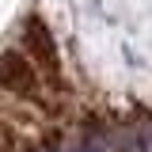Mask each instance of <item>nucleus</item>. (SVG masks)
<instances>
[{"label": "nucleus", "instance_id": "20e7f679", "mask_svg": "<svg viewBox=\"0 0 152 152\" xmlns=\"http://www.w3.org/2000/svg\"><path fill=\"white\" fill-rule=\"evenodd\" d=\"M65 152H69V148H65Z\"/></svg>", "mask_w": 152, "mask_h": 152}, {"label": "nucleus", "instance_id": "7ed1b4c3", "mask_svg": "<svg viewBox=\"0 0 152 152\" xmlns=\"http://www.w3.org/2000/svg\"><path fill=\"white\" fill-rule=\"evenodd\" d=\"M0 152H19V133L8 122V114H0Z\"/></svg>", "mask_w": 152, "mask_h": 152}, {"label": "nucleus", "instance_id": "f257e3e1", "mask_svg": "<svg viewBox=\"0 0 152 152\" xmlns=\"http://www.w3.org/2000/svg\"><path fill=\"white\" fill-rule=\"evenodd\" d=\"M38 88H42V72L27 57V50H4L0 53V91H8L12 99H38Z\"/></svg>", "mask_w": 152, "mask_h": 152}, {"label": "nucleus", "instance_id": "f03ea898", "mask_svg": "<svg viewBox=\"0 0 152 152\" xmlns=\"http://www.w3.org/2000/svg\"><path fill=\"white\" fill-rule=\"evenodd\" d=\"M23 50H27V57L38 65V72L57 88V84H61V53H57L53 31H50L38 15H31L27 23H23Z\"/></svg>", "mask_w": 152, "mask_h": 152}]
</instances>
